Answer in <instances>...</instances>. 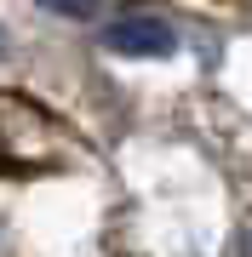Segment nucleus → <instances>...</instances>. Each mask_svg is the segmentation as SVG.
Here are the masks:
<instances>
[{
	"instance_id": "nucleus-1",
	"label": "nucleus",
	"mask_w": 252,
	"mask_h": 257,
	"mask_svg": "<svg viewBox=\"0 0 252 257\" xmlns=\"http://www.w3.org/2000/svg\"><path fill=\"white\" fill-rule=\"evenodd\" d=\"M103 46L126 52V57H166L178 46V35H172L166 18H121V23L103 29Z\"/></svg>"
},
{
	"instance_id": "nucleus-2",
	"label": "nucleus",
	"mask_w": 252,
	"mask_h": 257,
	"mask_svg": "<svg viewBox=\"0 0 252 257\" xmlns=\"http://www.w3.org/2000/svg\"><path fill=\"white\" fill-rule=\"evenodd\" d=\"M40 6H52V12H63V18H86V12L98 6V0H40Z\"/></svg>"
},
{
	"instance_id": "nucleus-3",
	"label": "nucleus",
	"mask_w": 252,
	"mask_h": 257,
	"mask_svg": "<svg viewBox=\"0 0 252 257\" xmlns=\"http://www.w3.org/2000/svg\"><path fill=\"white\" fill-rule=\"evenodd\" d=\"M241 257H252V240H246V246H241Z\"/></svg>"
}]
</instances>
